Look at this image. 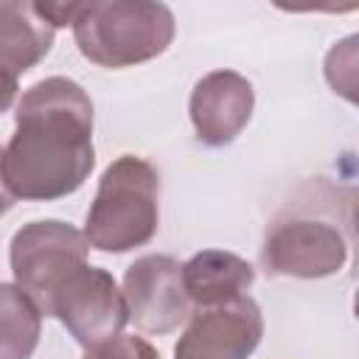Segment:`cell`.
Instances as JSON below:
<instances>
[{
  "instance_id": "obj_17",
  "label": "cell",
  "mask_w": 359,
  "mask_h": 359,
  "mask_svg": "<svg viewBox=\"0 0 359 359\" xmlns=\"http://www.w3.org/2000/svg\"><path fill=\"white\" fill-rule=\"evenodd\" d=\"M353 314H356V320H359V289H356V297H353Z\"/></svg>"
},
{
  "instance_id": "obj_2",
  "label": "cell",
  "mask_w": 359,
  "mask_h": 359,
  "mask_svg": "<svg viewBox=\"0 0 359 359\" xmlns=\"http://www.w3.org/2000/svg\"><path fill=\"white\" fill-rule=\"evenodd\" d=\"M160 222L157 168L135 154H121L101 174L87 210L84 236L93 250L129 252L154 238Z\"/></svg>"
},
{
  "instance_id": "obj_12",
  "label": "cell",
  "mask_w": 359,
  "mask_h": 359,
  "mask_svg": "<svg viewBox=\"0 0 359 359\" xmlns=\"http://www.w3.org/2000/svg\"><path fill=\"white\" fill-rule=\"evenodd\" d=\"M0 320H3V339H0V359H31L39 345L42 331V309L17 286H0Z\"/></svg>"
},
{
  "instance_id": "obj_1",
  "label": "cell",
  "mask_w": 359,
  "mask_h": 359,
  "mask_svg": "<svg viewBox=\"0 0 359 359\" xmlns=\"http://www.w3.org/2000/svg\"><path fill=\"white\" fill-rule=\"evenodd\" d=\"M95 165L93 101L65 76L36 81L20 95L14 135L3 149L8 199L53 202L84 185Z\"/></svg>"
},
{
  "instance_id": "obj_10",
  "label": "cell",
  "mask_w": 359,
  "mask_h": 359,
  "mask_svg": "<svg viewBox=\"0 0 359 359\" xmlns=\"http://www.w3.org/2000/svg\"><path fill=\"white\" fill-rule=\"evenodd\" d=\"M53 25L34 8V3H0V70H3V109L11 107L17 79L28 73L53 45Z\"/></svg>"
},
{
  "instance_id": "obj_11",
  "label": "cell",
  "mask_w": 359,
  "mask_h": 359,
  "mask_svg": "<svg viewBox=\"0 0 359 359\" xmlns=\"http://www.w3.org/2000/svg\"><path fill=\"white\" fill-rule=\"evenodd\" d=\"M182 278L191 303L208 309L241 297L252 286L255 269L236 252L202 250L182 264Z\"/></svg>"
},
{
  "instance_id": "obj_3",
  "label": "cell",
  "mask_w": 359,
  "mask_h": 359,
  "mask_svg": "<svg viewBox=\"0 0 359 359\" xmlns=\"http://www.w3.org/2000/svg\"><path fill=\"white\" fill-rule=\"evenodd\" d=\"M177 22L168 6L146 0L81 3L73 36L81 56L98 67H132L160 56L174 39Z\"/></svg>"
},
{
  "instance_id": "obj_6",
  "label": "cell",
  "mask_w": 359,
  "mask_h": 359,
  "mask_svg": "<svg viewBox=\"0 0 359 359\" xmlns=\"http://www.w3.org/2000/svg\"><path fill=\"white\" fill-rule=\"evenodd\" d=\"M264 266L283 278H328L348 261L342 233L320 219H286L266 233Z\"/></svg>"
},
{
  "instance_id": "obj_7",
  "label": "cell",
  "mask_w": 359,
  "mask_h": 359,
  "mask_svg": "<svg viewBox=\"0 0 359 359\" xmlns=\"http://www.w3.org/2000/svg\"><path fill=\"white\" fill-rule=\"evenodd\" d=\"M129 317L146 334H168L191 314V297L182 278V264L171 255H143L123 275Z\"/></svg>"
},
{
  "instance_id": "obj_13",
  "label": "cell",
  "mask_w": 359,
  "mask_h": 359,
  "mask_svg": "<svg viewBox=\"0 0 359 359\" xmlns=\"http://www.w3.org/2000/svg\"><path fill=\"white\" fill-rule=\"evenodd\" d=\"M323 76L334 95L359 109V34L334 42L323 62Z\"/></svg>"
},
{
  "instance_id": "obj_9",
  "label": "cell",
  "mask_w": 359,
  "mask_h": 359,
  "mask_svg": "<svg viewBox=\"0 0 359 359\" xmlns=\"http://www.w3.org/2000/svg\"><path fill=\"white\" fill-rule=\"evenodd\" d=\"M255 107L252 84L236 70H213L202 76L188 101L191 123L205 146H227L250 123Z\"/></svg>"
},
{
  "instance_id": "obj_8",
  "label": "cell",
  "mask_w": 359,
  "mask_h": 359,
  "mask_svg": "<svg viewBox=\"0 0 359 359\" xmlns=\"http://www.w3.org/2000/svg\"><path fill=\"white\" fill-rule=\"evenodd\" d=\"M264 337V317L250 294L199 309L182 331L174 359H247Z\"/></svg>"
},
{
  "instance_id": "obj_15",
  "label": "cell",
  "mask_w": 359,
  "mask_h": 359,
  "mask_svg": "<svg viewBox=\"0 0 359 359\" xmlns=\"http://www.w3.org/2000/svg\"><path fill=\"white\" fill-rule=\"evenodd\" d=\"M34 8L53 25V28H62V25H73L79 11H81V3L70 0V3H34Z\"/></svg>"
},
{
  "instance_id": "obj_4",
  "label": "cell",
  "mask_w": 359,
  "mask_h": 359,
  "mask_svg": "<svg viewBox=\"0 0 359 359\" xmlns=\"http://www.w3.org/2000/svg\"><path fill=\"white\" fill-rule=\"evenodd\" d=\"M87 250H90L87 236L67 222L42 219L22 224L14 233L8 250L14 283L48 317L56 292L81 266H87Z\"/></svg>"
},
{
  "instance_id": "obj_14",
  "label": "cell",
  "mask_w": 359,
  "mask_h": 359,
  "mask_svg": "<svg viewBox=\"0 0 359 359\" xmlns=\"http://www.w3.org/2000/svg\"><path fill=\"white\" fill-rule=\"evenodd\" d=\"M84 359H160V353L143 337H126V334H121L112 342H104V345L87 351Z\"/></svg>"
},
{
  "instance_id": "obj_5",
  "label": "cell",
  "mask_w": 359,
  "mask_h": 359,
  "mask_svg": "<svg viewBox=\"0 0 359 359\" xmlns=\"http://www.w3.org/2000/svg\"><path fill=\"white\" fill-rule=\"evenodd\" d=\"M50 317H56L70 337L93 351L123 334L129 317V303L115 278L101 266H81L53 297Z\"/></svg>"
},
{
  "instance_id": "obj_16",
  "label": "cell",
  "mask_w": 359,
  "mask_h": 359,
  "mask_svg": "<svg viewBox=\"0 0 359 359\" xmlns=\"http://www.w3.org/2000/svg\"><path fill=\"white\" fill-rule=\"evenodd\" d=\"M351 224H353V233H356V238H359V199L353 202V213H351Z\"/></svg>"
}]
</instances>
